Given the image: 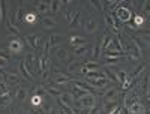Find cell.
<instances>
[{
	"label": "cell",
	"mask_w": 150,
	"mask_h": 114,
	"mask_svg": "<svg viewBox=\"0 0 150 114\" xmlns=\"http://www.w3.org/2000/svg\"><path fill=\"white\" fill-rule=\"evenodd\" d=\"M38 63H39V71L42 74V77L47 78L48 77V69H50V60L47 54H42L39 59H38Z\"/></svg>",
	"instance_id": "3"
},
{
	"label": "cell",
	"mask_w": 150,
	"mask_h": 114,
	"mask_svg": "<svg viewBox=\"0 0 150 114\" xmlns=\"http://www.w3.org/2000/svg\"><path fill=\"white\" fill-rule=\"evenodd\" d=\"M102 110H104V113H105V114H111V113H114L116 110H119L117 101H104Z\"/></svg>",
	"instance_id": "8"
},
{
	"label": "cell",
	"mask_w": 150,
	"mask_h": 114,
	"mask_svg": "<svg viewBox=\"0 0 150 114\" xmlns=\"http://www.w3.org/2000/svg\"><path fill=\"white\" fill-rule=\"evenodd\" d=\"M105 74L108 75V80L110 81H117V77H116V74H111L108 69H105Z\"/></svg>",
	"instance_id": "40"
},
{
	"label": "cell",
	"mask_w": 150,
	"mask_h": 114,
	"mask_svg": "<svg viewBox=\"0 0 150 114\" xmlns=\"http://www.w3.org/2000/svg\"><path fill=\"white\" fill-rule=\"evenodd\" d=\"M87 84L92 86V87H98V89H105L108 86V80H87Z\"/></svg>",
	"instance_id": "15"
},
{
	"label": "cell",
	"mask_w": 150,
	"mask_h": 114,
	"mask_svg": "<svg viewBox=\"0 0 150 114\" xmlns=\"http://www.w3.org/2000/svg\"><path fill=\"white\" fill-rule=\"evenodd\" d=\"M54 83L57 84V86H66V84H69L71 83V78H69V75H65V74H57V77L54 78Z\"/></svg>",
	"instance_id": "13"
},
{
	"label": "cell",
	"mask_w": 150,
	"mask_h": 114,
	"mask_svg": "<svg viewBox=\"0 0 150 114\" xmlns=\"http://www.w3.org/2000/svg\"><path fill=\"white\" fill-rule=\"evenodd\" d=\"M87 114H98V107H96V105H95V107H92Z\"/></svg>",
	"instance_id": "44"
},
{
	"label": "cell",
	"mask_w": 150,
	"mask_h": 114,
	"mask_svg": "<svg viewBox=\"0 0 150 114\" xmlns=\"http://www.w3.org/2000/svg\"><path fill=\"white\" fill-rule=\"evenodd\" d=\"M87 51H89V45H83L80 48H75V51H74V56L75 57H83L84 54H87Z\"/></svg>",
	"instance_id": "25"
},
{
	"label": "cell",
	"mask_w": 150,
	"mask_h": 114,
	"mask_svg": "<svg viewBox=\"0 0 150 114\" xmlns=\"http://www.w3.org/2000/svg\"><path fill=\"white\" fill-rule=\"evenodd\" d=\"M2 5H3V2H0V21L3 20V14H2Z\"/></svg>",
	"instance_id": "46"
},
{
	"label": "cell",
	"mask_w": 150,
	"mask_h": 114,
	"mask_svg": "<svg viewBox=\"0 0 150 114\" xmlns=\"http://www.w3.org/2000/svg\"><path fill=\"white\" fill-rule=\"evenodd\" d=\"M36 11L39 15H47L50 12V2H39L36 5Z\"/></svg>",
	"instance_id": "14"
},
{
	"label": "cell",
	"mask_w": 150,
	"mask_h": 114,
	"mask_svg": "<svg viewBox=\"0 0 150 114\" xmlns=\"http://www.w3.org/2000/svg\"><path fill=\"white\" fill-rule=\"evenodd\" d=\"M116 77H117V81H119L122 86L128 81V77H126V72H125V71H117V72H116Z\"/></svg>",
	"instance_id": "29"
},
{
	"label": "cell",
	"mask_w": 150,
	"mask_h": 114,
	"mask_svg": "<svg viewBox=\"0 0 150 114\" xmlns=\"http://www.w3.org/2000/svg\"><path fill=\"white\" fill-rule=\"evenodd\" d=\"M143 71H144V65H138V68L134 69V72H132V77H131V78H132L134 81H137V78L140 77V74H141Z\"/></svg>",
	"instance_id": "32"
},
{
	"label": "cell",
	"mask_w": 150,
	"mask_h": 114,
	"mask_svg": "<svg viewBox=\"0 0 150 114\" xmlns=\"http://www.w3.org/2000/svg\"><path fill=\"white\" fill-rule=\"evenodd\" d=\"M81 68H83V65L81 63H71L69 65V72H81Z\"/></svg>",
	"instance_id": "37"
},
{
	"label": "cell",
	"mask_w": 150,
	"mask_h": 114,
	"mask_svg": "<svg viewBox=\"0 0 150 114\" xmlns=\"http://www.w3.org/2000/svg\"><path fill=\"white\" fill-rule=\"evenodd\" d=\"M30 102H32V105H35V107L42 105V96H39V95H33L32 99H30Z\"/></svg>",
	"instance_id": "33"
},
{
	"label": "cell",
	"mask_w": 150,
	"mask_h": 114,
	"mask_svg": "<svg viewBox=\"0 0 150 114\" xmlns=\"http://www.w3.org/2000/svg\"><path fill=\"white\" fill-rule=\"evenodd\" d=\"M77 107L78 110H90L92 107H95V95L90 93L77 99Z\"/></svg>",
	"instance_id": "2"
},
{
	"label": "cell",
	"mask_w": 150,
	"mask_h": 114,
	"mask_svg": "<svg viewBox=\"0 0 150 114\" xmlns=\"http://www.w3.org/2000/svg\"><path fill=\"white\" fill-rule=\"evenodd\" d=\"M62 6H63V2H59V0L50 2V12H51V14H57Z\"/></svg>",
	"instance_id": "23"
},
{
	"label": "cell",
	"mask_w": 150,
	"mask_h": 114,
	"mask_svg": "<svg viewBox=\"0 0 150 114\" xmlns=\"http://www.w3.org/2000/svg\"><path fill=\"white\" fill-rule=\"evenodd\" d=\"M59 101H62V102L66 104V105L71 107V108H72V105H74V96H72L71 93H62V96L59 98Z\"/></svg>",
	"instance_id": "20"
},
{
	"label": "cell",
	"mask_w": 150,
	"mask_h": 114,
	"mask_svg": "<svg viewBox=\"0 0 150 114\" xmlns=\"http://www.w3.org/2000/svg\"><path fill=\"white\" fill-rule=\"evenodd\" d=\"M0 57H2V59H6V60H9V50L0 48Z\"/></svg>",
	"instance_id": "39"
},
{
	"label": "cell",
	"mask_w": 150,
	"mask_h": 114,
	"mask_svg": "<svg viewBox=\"0 0 150 114\" xmlns=\"http://www.w3.org/2000/svg\"><path fill=\"white\" fill-rule=\"evenodd\" d=\"M141 39H144L146 44H150V35H143V36H141Z\"/></svg>",
	"instance_id": "43"
},
{
	"label": "cell",
	"mask_w": 150,
	"mask_h": 114,
	"mask_svg": "<svg viewBox=\"0 0 150 114\" xmlns=\"http://www.w3.org/2000/svg\"><path fill=\"white\" fill-rule=\"evenodd\" d=\"M21 18H23V8H21V3H20V5L17 6V11L14 12V23H15V21L18 23Z\"/></svg>",
	"instance_id": "30"
},
{
	"label": "cell",
	"mask_w": 150,
	"mask_h": 114,
	"mask_svg": "<svg viewBox=\"0 0 150 114\" xmlns=\"http://www.w3.org/2000/svg\"><path fill=\"white\" fill-rule=\"evenodd\" d=\"M6 80H8L11 84H20V83H21V78L18 77L17 74H6Z\"/></svg>",
	"instance_id": "28"
},
{
	"label": "cell",
	"mask_w": 150,
	"mask_h": 114,
	"mask_svg": "<svg viewBox=\"0 0 150 114\" xmlns=\"http://www.w3.org/2000/svg\"><path fill=\"white\" fill-rule=\"evenodd\" d=\"M74 95H75V99H80V98H83V96H86V95H90V92L74 86ZM92 95H93V93H92Z\"/></svg>",
	"instance_id": "24"
},
{
	"label": "cell",
	"mask_w": 150,
	"mask_h": 114,
	"mask_svg": "<svg viewBox=\"0 0 150 114\" xmlns=\"http://www.w3.org/2000/svg\"><path fill=\"white\" fill-rule=\"evenodd\" d=\"M99 56H101V42L98 41V42L95 44V48H93V59L98 60Z\"/></svg>",
	"instance_id": "35"
},
{
	"label": "cell",
	"mask_w": 150,
	"mask_h": 114,
	"mask_svg": "<svg viewBox=\"0 0 150 114\" xmlns=\"http://www.w3.org/2000/svg\"><path fill=\"white\" fill-rule=\"evenodd\" d=\"M38 20V15L33 14V12H30V14H26V18H24V21H26L27 24H35Z\"/></svg>",
	"instance_id": "31"
},
{
	"label": "cell",
	"mask_w": 150,
	"mask_h": 114,
	"mask_svg": "<svg viewBox=\"0 0 150 114\" xmlns=\"http://www.w3.org/2000/svg\"><path fill=\"white\" fill-rule=\"evenodd\" d=\"M0 83H2V69H0Z\"/></svg>",
	"instance_id": "48"
},
{
	"label": "cell",
	"mask_w": 150,
	"mask_h": 114,
	"mask_svg": "<svg viewBox=\"0 0 150 114\" xmlns=\"http://www.w3.org/2000/svg\"><path fill=\"white\" fill-rule=\"evenodd\" d=\"M62 41H63V38H62L60 35H51V36L48 38V41H47V45L50 48V47H54V45L60 44Z\"/></svg>",
	"instance_id": "19"
},
{
	"label": "cell",
	"mask_w": 150,
	"mask_h": 114,
	"mask_svg": "<svg viewBox=\"0 0 150 114\" xmlns=\"http://www.w3.org/2000/svg\"><path fill=\"white\" fill-rule=\"evenodd\" d=\"M8 62H9V60H6V59H2V57H0V68H5V66L8 65Z\"/></svg>",
	"instance_id": "42"
},
{
	"label": "cell",
	"mask_w": 150,
	"mask_h": 114,
	"mask_svg": "<svg viewBox=\"0 0 150 114\" xmlns=\"http://www.w3.org/2000/svg\"><path fill=\"white\" fill-rule=\"evenodd\" d=\"M11 104V95L6 92L5 95H0V107H8Z\"/></svg>",
	"instance_id": "27"
},
{
	"label": "cell",
	"mask_w": 150,
	"mask_h": 114,
	"mask_svg": "<svg viewBox=\"0 0 150 114\" xmlns=\"http://www.w3.org/2000/svg\"><path fill=\"white\" fill-rule=\"evenodd\" d=\"M134 102H137V96H135V93L132 92V93L126 95V99H125V107H126V110H128Z\"/></svg>",
	"instance_id": "26"
},
{
	"label": "cell",
	"mask_w": 150,
	"mask_h": 114,
	"mask_svg": "<svg viewBox=\"0 0 150 114\" xmlns=\"http://www.w3.org/2000/svg\"><path fill=\"white\" fill-rule=\"evenodd\" d=\"M146 95H147V101L150 102V89H147V92H146Z\"/></svg>",
	"instance_id": "47"
},
{
	"label": "cell",
	"mask_w": 150,
	"mask_h": 114,
	"mask_svg": "<svg viewBox=\"0 0 150 114\" xmlns=\"http://www.w3.org/2000/svg\"><path fill=\"white\" fill-rule=\"evenodd\" d=\"M24 39H26V42H27L33 50H39V48L42 47V38H41L39 35H29V36L24 38Z\"/></svg>",
	"instance_id": "4"
},
{
	"label": "cell",
	"mask_w": 150,
	"mask_h": 114,
	"mask_svg": "<svg viewBox=\"0 0 150 114\" xmlns=\"http://www.w3.org/2000/svg\"><path fill=\"white\" fill-rule=\"evenodd\" d=\"M24 63H26V68L33 72V71H39V63H38V59L35 54H29L26 59H24Z\"/></svg>",
	"instance_id": "5"
},
{
	"label": "cell",
	"mask_w": 150,
	"mask_h": 114,
	"mask_svg": "<svg viewBox=\"0 0 150 114\" xmlns=\"http://www.w3.org/2000/svg\"><path fill=\"white\" fill-rule=\"evenodd\" d=\"M44 89H45V92H47L50 96H53V98H60L62 93H63L60 89H56V87H44Z\"/></svg>",
	"instance_id": "21"
},
{
	"label": "cell",
	"mask_w": 150,
	"mask_h": 114,
	"mask_svg": "<svg viewBox=\"0 0 150 114\" xmlns=\"http://www.w3.org/2000/svg\"><path fill=\"white\" fill-rule=\"evenodd\" d=\"M104 78H105V75L102 72H99L98 69L86 72V80H104Z\"/></svg>",
	"instance_id": "16"
},
{
	"label": "cell",
	"mask_w": 150,
	"mask_h": 114,
	"mask_svg": "<svg viewBox=\"0 0 150 114\" xmlns=\"http://www.w3.org/2000/svg\"><path fill=\"white\" fill-rule=\"evenodd\" d=\"M15 98L20 99V101L26 99V89H24V87H20L18 90H17V93H15Z\"/></svg>",
	"instance_id": "36"
},
{
	"label": "cell",
	"mask_w": 150,
	"mask_h": 114,
	"mask_svg": "<svg viewBox=\"0 0 150 114\" xmlns=\"http://www.w3.org/2000/svg\"><path fill=\"white\" fill-rule=\"evenodd\" d=\"M114 17L117 18V21H120V23H123V24H126V23H129L132 18H134V15H132V12H131V9L128 8V6H119L117 9H116V12H114Z\"/></svg>",
	"instance_id": "1"
},
{
	"label": "cell",
	"mask_w": 150,
	"mask_h": 114,
	"mask_svg": "<svg viewBox=\"0 0 150 114\" xmlns=\"http://www.w3.org/2000/svg\"><path fill=\"white\" fill-rule=\"evenodd\" d=\"M20 71H21V74L24 75V78L33 80V75H32V72L26 68V63H24V60H21V63H20Z\"/></svg>",
	"instance_id": "22"
},
{
	"label": "cell",
	"mask_w": 150,
	"mask_h": 114,
	"mask_svg": "<svg viewBox=\"0 0 150 114\" xmlns=\"http://www.w3.org/2000/svg\"><path fill=\"white\" fill-rule=\"evenodd\" d=\"M8 48H9V51H11V53L20 54L23 50H24V42H23L21 39H12V41H9Z\"/></svg>",
	"instance_id": "6"
},
{
	"label": "cell",
	"mask_w": 150,
	"mask_h": 114,
	"mask_svg": "<svg viewBox=\"0 0 150 114\" xmlns=\"http://www.w3.org/2000/svg\"><path fill=\"white\" fill-rule=\"evenodd\" d=\"M104 101H117V89L116 87H108L102 95Z\"/></svg>",
	"instance_id": "10"
},
{
	"label": "cell",
	"mask_w": 150,
	"mask_h": 114,
	"mask_svg": "<svg viewBox=\"0 0 150 114\" xmlns=\"http://www.w3.org/2000/svg\"><path fill=\"white\" fill-rule=\"evenodd\" d=\"M134 26L137 27V29H138V27H141L143 26V24H144V18L141 17V15H134Z\"/></svg>",
	"instance_id": "34"
},
{
	"label": "cell",
	"mask_w": 150,
	"mask_h": 114,
	"mask_svg": "<svg viewBox=\"0 0 150 114\" xmlns=\"http://www.w3.org/2000/svg\"><path fill=\"white\" fill-rule=\"evenodd\" d=\"M129 39H131V42L135 45V51H137V56H138V57H143V48H144V44L140 41V38L131 36Z\"/></svg>",
	"instance_id": "12"
},
{
	"label": "cell",
	"mask_w": 150,
	"mask_h": 114,
	"mask_svg": "<svg viewBox=\"0 0 150 114\" xmlns=\"http://www.w3.org/2000/svg\"><path fill=\"white\" fill-rule=\"evenodd\" d=\"M80 18H81V15H80V12H77V15H75V18H74V21L69 24V27L71 29H74L75 26H80Z\"/></svg>",
	"instance_id": "38"
},
{
	"label": "cell",
	"mask_w": 150,
	"mask_h": 114,
	"mask_svg": "<svg viewBox=\"0 0 150 114\" xmlns=\"http://www.w3.org/2000/svg\"><path fill=\"white\" fill-rule=\"evenodd\" d=\"M41 24H42V27L44 29H54L56 26H57V24H56V21L53 20V18H50V17H44L42 18V21H41Z\"/></svg>",
	"instance_id": "18"
},
{
	"label": "cell",
	"mask_w": 150,
	"mask_h": 114,
	"mask_svg": "<svg viewBox=\"0 0 150 114\" xmlns=\"http://www.w3.org/2000/svg\"><path fill=\"white\" fill-rule=\"evenodd\" d=\"M54 54H56V59H57L59 62H66V60L69 59L68 50H66L65 47H57L56 51H54Z\"/></svg>",
	"instance_id": "9"
},
{
	"label": "cell",
	"mask_w": 150,
	"mask_h": 114,
	"mask_svg": "<svg viewBox=\"0 0 150 114\" xmlns=\"http://www.w3.org/2000/svg\"><path fill=\"white\" fill-rule=\"evenodd\" d=\"M3 92L6 93V84H3V83H0V93L3 95Z\"/></svg>",
	"instance_id": "45"
},
{
	"label": "cell",
	"mask_w": 150,
	"mask_h": 114,
	"mask_svg": "<svg viewBox=\"0 0 150 114\" xmlns=\"http://www.w3.org/2000/svg\"><path fill=\"white\" fill-rule=\"evenodd\" d=\"M99 27V24H98V20L96 18H87L86 23H84V30L87 33H95Z\"/></svg>",
	"instance_id": "7"
},
{
	"label": "cell",
	"mask_w": 150,
	"mask_h": 114,
	"mask_svg": "<svg viewBox=\"0 0 150 114\" xmlns=\"http://www.w3.org/2000/svg\"><path fill=\"white\" fill-rule=\"evenodd\" d=\"M144 14L146 15H150V2H144Z\"/></svg>",
	"instance_id": "41"
},
{
	"label": "cell",
	"mask_w": 150,
	"mask_h": 114,
	"mask_svg": "<svg viewBox=\"0 0 150 114\" xmlns=\"http://www.w3.org/2000/svg\"><path fill=\"white\" fill-rule=\"evenodd\" d=\"M128 111H129V114H144L146 108H144V105L140 102V101H137V102H134V104L128 108Z\"/></svg>",
	"instance_id": "11"
},
{
	"label": "cell",
	"mask_w": 150,
	"mask_h": 114,
	"mask_svg": "<svg viewBox=\"0 0 150 114\" xmlns=\"http://www.w3.org/2000/svg\"><path fill=\"white\" fill-rule=\"evenodd\" d=\"M69 42H71V45H72L74 48H80V47L86 45V41H84L83 36H71Z\"/></svg>",
	"instance_id": "17"
}]
</instances>
